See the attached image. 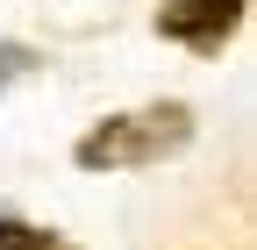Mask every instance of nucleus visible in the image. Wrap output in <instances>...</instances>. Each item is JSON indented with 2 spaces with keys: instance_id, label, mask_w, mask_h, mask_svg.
Segmentation results:
<instances>
[{
  "instance_id": "f03ea898",
  "label": "nucleus",
  "mask_w": 257,
  "mask_h": 250,
  "mask_svg": "<svg viewBox=\"0 0 257 250\" xmlns=\"http://www.w3.org/2000/svg\"><path fill=\"white\" fill-rule=\"evenodd\" d=\"M236 22H243V0H165V15H157V29L193 50H221Z\"/></svg>"
},
{
  "instance_id": "f257e3e1",
  "label": "nucleus",
  "mask_w": 257,
  "mask_h": 250,
  "mask_svg": "<svg viewBox=\"0 0 257 250\" xmlns=\"http://www.w3.org/2000/svg\"><path fill=\"white\" fill-rule=\"evenodd\" d=\"M186 136H193V114L179 100L136 107V114H114V121H100V129H86L79 136V165L86 172H136V165H157L165 150H179Z\"/></svg>"
},
{
  "instance_id": "7ed1b4c3",
  "label": "nucleus",
  "mask_w": 257,
  "mask_h": 250,
  "mask_svg": "<svg viewBox=\"0 0 257 250\" xmlns=\"http://www.w3.org/2000/svg\"><path fill=\"white\" fill-rule=\"evenodd\" d=\"M0 250H57V243H43L36 229H0Z\"/></svg>"
}]
</instances>
